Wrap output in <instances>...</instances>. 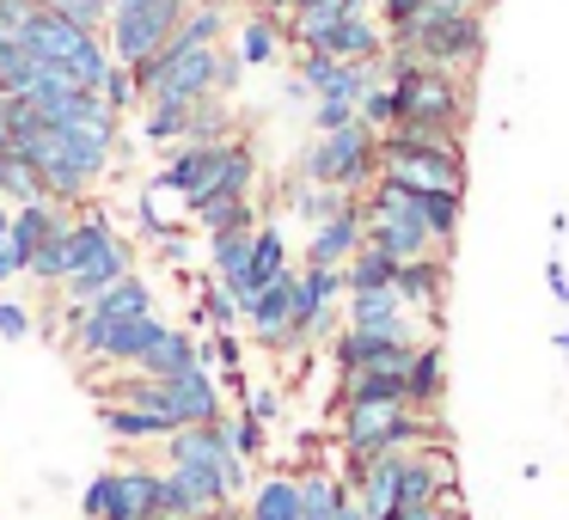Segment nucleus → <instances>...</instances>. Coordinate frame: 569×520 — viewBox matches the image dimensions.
I'll use <instances>...</instances> for the list:
<instances>
[{
	"instance_id": "nucleus-4",
	"label": "nucleus",
	"mask_w": 569,
	"mask_h": 520,
	"mask_svg": "<svg viewBox=\"0 0 569 520\" xmlns=\"http://www.w3.org/2000/svg\"><path fill=\"white\" fill-rule=\"evenodd\" d=\"M300 178L325 190H343V197H368L373 178H380V136L368 123L331 129V136H312V148L300 153Z\"/></svg>"
},
{
	"instance_id": "nucleus-42",
	"label": "nucleus",
	"mask_w": 569,
	"mask_h": 520,
	"mask_svg": "<svg viewBox=\"0 0 569 520\" xmlns=\"http://www.w3.org/2000/svg\"><path fill=\"white\" fill-rule=\"evenodd\" d=\"M43 0H0V38H26V26L38 19Z\"/></svg>"
},
{
	"instance_id": "nucleus-35",
	"label": "nucleus",
	"mask_w": 569,
	"mask_h": 520,
	"mask_svg": "<svg viewBox=\"0 0 569 520\" xmlns=\"http://www.w3.org/2000/svg\"><path fill=\"white\" fill-rule=\"evenodd\" d=\"M221 38H227V7H221V0H197L172 43H221Z\"/></svg>"
},
{
	"instance_id": "nucleus-25",
	"label": "nucleus",
	"mask_w": 569,
	"mask_h": 520,
	"mask_svg": "<svg viewBox=\"0 0 569 520\" xmlns=\"http://www.w3.org/2000/svg\"><path fill=\"white\" fill-rule=\"evenodd\" d=\"M190 221L202 233H258V202L251 197H209L190 209Z\"/></svg>"
},
{
	"instance_id": "nucleus-19",
	"label": "nucleus",
	"mask_w": 569,
	"mask_h": 520,
	"mask_svg": "<svg viewBox=\"0 0 569 520\" xmlns=\"http://www.w3.org/2000/svg\"><path fill=\"white\" fill-rule=\"evenodd\" d=\"M282 43H288V31H282V19H276V13H246V19H239L233 56L246 68H276V62H282Z\"/></svg>"
},
{
	"instance_id": "nucleus-14",
	"label": "nucleus",
	"mask_w": 569,
	"mask_h": 520,
	"mask_svg": "<svg viewBox=\"0 0 569 520\" xmlns=\"http://www.w3.org/2000/svg\"><path fill=\"white\" fill-rule=\"evenodd\" d=\"M447 288H453V263L447 258H410V263H398V276H392V294L405 300L417 319H441V307H447Z\"/></svg>"
},
{
	"instance_id": "nucleus-41",
	"label": "nucleus",
	"mask_w": 569,
	"mask_h": 520,
	"mask_svg": "<svg viewBox=\"0 0 569 520\" xmlns=\"http://www.w3.org/2000/svg\"><path fill=\"white\" fill-rule=\"evenodd\" d=\"M43 7L68 13L74 26H87V31H104V26H111V7H117V0H43Z\"/></svg>"
},
{
	"instance_id": "nucleus-3",
	"label": "nucleus",
	"mask_w": 569,
	"mask_h": 520,
	"mask_svg": "<svg viewBox=\"0 0 569 520\" xmlns=\"http://www.w3.org/2000/svg\"><path fill=\"white\" fill-rule=\"evenodd\" d=\"M337 429H343V453L349 459L410 453V447L441 441L435 410H417V404H337Z\"/></svg>"
},
{
	"instance_id": "nucleus-5",
	"label": "nucleus",
	"mask_w": 569,
	"mask_h": 520,
	"mask_svg": "<svg viewBox=\"0 0 569 520\" xmlns=\"http://www.w3.org/2000/svg\"><path fill=\"white\" fill-rule=\"evenodd\" d=\"M221 43H166L160 56L129 68L136 80V99L153 104V99H221Z\"/></svg>"
},
{
	"instance_id": "nucleus-8",
	"label": "nucleus",
	"mask_w": 569,
	"mask_h": 520,
	"mask_svg": "<svg viewBox=\"0 0 569 520\" xmlns=\"http://www.w3.org/2000/svg\"><path fill=\"white\" fill-rule=\"evenodd\" d=\"M361 214H368V246H380L386 258L410 263V258H447L441 246H435V233L422 227L417 214V197L398 184H380L373 178V190L361 197Z\"/></svg>"
},
{
	"instance_id": "nucleus-31",
	"label": "nucleus",
	"mask_w": 569,
	"mask_h": 520,
	"mask_svg": "<svg viewBox=\"0 0 569 520\" xmlns=\"http://www.w3.org/2000/svg\"><path fill=\"white\" fill-rule=\"evenodd\" d=\"M233 136H239L233 104H227V99H197V111H190V136H184V141H197V148H221V141H233Z\"/></svg>"
},
{
	"instance_id": "nucleus-9",
	"label": "nucleus",
	"mask_w": 569,
	"mask_h": 520,
	"mask_svg": "<svg viewBox=\"0 0 569 520\" xmlns=\"http://www.w3.org/2000/svg\"><path fill=\"white\" fill-rule=\"evenodd\" d=\"M190 7H197V0H136V7H111V26H104L111 62L136 68V62H148V56H160L166 43L178 38Z\"/></svg>"
},
{
	"instance_id": "nucleus-26",
	"label": "nucleus",
	"mask_w": 569,
	"mask_h": 520,
	"mask_svg": "<svg viewBox=\"0 0 569 520\" xmlns=\"http://www.w3.org/2000/svg\"><path fill=\"white\" fill-rule=\"evenodd\" d=\"M99 422H104V434H117V441H129V447L166 441V434H172V422H166V417L136 410V404H99Z\"/></svg>"
},
{
	"instance_id": "nucleus-12",
	"label": "nucleus",
	"mask_w": 569,
	"mask_h": 520,
	"mask_svg": "<svg viewBox=\"0 0 569 520\" xmlns=\"http://www.w3.org/2000/svg\"><path fill=\"white\" fill-rule=\"evenodd\" d=\"M417 343H398V337H380V331H337L331 337V361L337 373H405Z\"/></svg>"
},
{
	"instance_id": "nucleus-6",
	"label": "nucleus",
	"mask_w": 569,
	"mask_h": 520,
	"mask_svg": "<svg viewBox=\"0 0 569 520\" xmlns=\"http://www.w3.org/2000/svg\"><path fill=\"white\" fill-rule=\"evenodd\" d=\"M386 50H410L417 62L447 68V74H478L483 50H490V26H483V13H429Z\"/></svg>"
},
{
	"instance_id": "nucleus-7",
	"label": "nucleus",
	"mask_w": 569,
	"mask_h": 520,
	"mask_svg": "<svg viewBox=\"0 0 569 520\" xmlns=\"http://www.w3.org/2000/svg\"><path fill=\"white\" fill-rule=\"evenodd\" d=\"M380 184L398 190H466V141L380 136Z\"/></svg>"
},
{
	"instance_id": "nucleus-24",
	"label": "nucleus",
	"mask_w": 569,
	"mask_h": 520,
	"mask_svg": "<svg viewBox=\"0 0 569 520\" xmlns=\"http://www.w3.org/2000/svg\"><path fill=\"white\" fill-rule=\"evenodd\" d=\"M148 312H153V288L141 282L136 270H129L123 282H111L99 300H92L87 319H104V324H111V319H148Z\"/></svg>"
},
{
	"instance_id": "nucleus-11",
	"label": "nucleus",
	"mask_w": 569,
	"mask_h": 520,
	"mask_svg": "<svg viewBox=\"0 0 569 520\" xmlns=\"http://www.w3.org/2000/svg\"><path fill=\"white\" fill-rule=\"evenodd\" d=\"M343 324L349 331H380L398 343H429V324L392 294V288H368V294H343Z\"/></svg>"
},
{
	"instance_id": "nucleus-46",
	"label": "nucleus",
	"mask_w": 569,
	"mask_h": 520,
	"mask_svg": "<svg viewBox=\"0 0 569 520\" xmlns=\"http://www.w3.org/2000/svg\"><path fill=\"white\" fill-rule=\"evenodd\" d=\"M246 410H251V417L263 422V429H270V417H276V410H282V398H276V392H246Z\"/></svg>"
},
{
	"instance_id": "nucleus-34",
	"label": "nucleus",
	"mask_w": 569,
	"mask_h": 520,
	"mask_svg": "<svg viewBox=\"0 0 569 520\" xmlns=\"http://www.w3.org/2000/svg\"><path fill=\"white\" fill-rule=\"evenodd\" d=\"M38 87V62L19 38H0V99H26Z\"/></svg>"
},
{
	"instance_id": "nucleus-44",
	"label": "nucleus",
	"mask_w": 569,
	"mask_h": 520,
	"mask_svg": "<svg viewBox=\"0 0 569 520\" xmlns=\"http://www.w3.org/2000/svg\"><path fill=\"white\" fill-rule=\"evenodd\" d=\"M104 99H111V111H117V117L141 104V99H136V80H129V68H123V62H117V68H111V80H104Z\"/></svg>"
},
{
	"instance_id": "nucleus-15",
	"label": "nucleus",
	"mask_w": 569,
	"mask_h": 520,
	"mask_svg": "<svg viewBox=\"0 0 569 520\" xmlns=\"http://www.w3.org/2000/svg\"><path fill=\"white\" fill-rule=\"evenodd\" d=\"M319 56H331V62H380L386 56V26L361 7V13H349V19H337L331 31H325L319 43H312Z\"/></svg>"
},
{
	"instance_id": "nucleus-33",
	"label": "nucleus",
	"mask_w": 569,
	"mask_h": 520,
	"mask_svg": "<svg viewBox=\"0 0 569 520\" xmlns=\"http://www.w3.org/2000/svg\"><path fill=\"white\" fill-rule=\"evenodd\" d=\"M356 197H343V190H325V184H307V178H295V190H288V209L300 214L307 227L331 221V214H343Z\"/></svg>"
},
{
	"instance_id": "nucleus-2",
	"label": "nucleus",
	"mask_w": 569,
	"mask_h": 520,
	"mask_svg": "<svg viewBox=\"0 0 569 520\" xmlns=\"http://www.w3.org/2000/svg\"><path fill=\"white\" fill-rule=\"evenodd\" d=\"M19 43L31 50L38 74H62L68 87H80V92H104V80H111V68H117L104 31L74 26V19L56 13V7H38V19L26 26Z\"/></svg>"
},
{
	"instance_id": "nucleus-23",
	"label": "nucleus",
	"mask_w": 569,
	"mask_h": 520,
	"mask_svg": "<svg viewBox=\"0 0 569 520\" xmlns=\"http://www.w3.org/2000/svg\"><path fill=\"white\" fill-rule=\"evenodd\" d=\"M190 111H197V99H153V104H141V136H148L153 148H184Z\"/></svg>"
},
{
	"instance_id": "nucleus-28",
	"label": "nucleus",
	"mask_w": 569,
	"mask_h": 520,
	"mask_svg": "<svg viewBox=\"0 0 569 520\" xmlns=\"http://www.w3.org/2000/svg\"><path fill=\"white\" fill-rule=\"evenodd\" d=\"M349 502V483L337 471H300V520H337Z\"/></svg>"
},
{
	"instance_id": "nucleus-52",
	"label": "nucleus",
	"mask_w": 569,
	"mask_h": 520,
	"mask_svg": "<svg viewBox=\"0 0 569 520\" xmlns=\"http://www.w3.org/2000/svg\"><path fill=\"white\" fill-rule=\"evenodd\" d=\"M361 7H373V0H361Z\"/></svg>"
},
{
	"instance_id": "nucleus-27",
	"label": "nucleus",
	"mask_w": 569,
	"mask_h": 520,
	"mask_svg": "<svg viewBox=\"0 0 569 520\" xmlns=\"http://www.w3.org/2000/svg\"><path fill=\"white\" fill-rule=\"evenodd\" d=\"M295 263H288V239H282V227H258L251 233V270H246V282H251V294L258 288H270L276 276H288Z\"/></svg>"
},
{
	"instance_id": "nucleus-32",
	"label": "nucleus",
	"mask_w": 569,
	"mask_h": 520,
	"mask_svg": "<svg viewBox=\"0 0 569 520\" xmlns=\"http://www.w3.org/2000/svg\"><path fill=\"white\" fill-rule=\"evenodd\" d=\"M398 258H386L380 246H361L356 258L343 263V294H368V288H392Z\"/></svg>"
},
{
	"instance_id": "nucleus-50",
	"label": "nucleus",
	"mask_w": 569,
	"mask_h": 520,
	"mask_svg": "<svg viewBox=\"0 0 569 520\" xmlns=\"http://www.w3.org/2000/svg\"><path fill=\"white\" fill-rule=\"evenodd\" d=\"M337 520H368V514H361V502H356V490H349L343 508H337Z\"/></svg>"
},
{
	"instance_id": "nucleus-49",
	"label": "nucleus",
	"mask_w": 569,
	"mask_h": 520,
	"mask_svg": "<svg viewBox=\"0 0 569 520\" xmlns=\"http://www.w3.org/2000/svg\"><path fill=\"white\" fill-rule=\"evenodd\" d=\"M295 7H300V0H258V13H276V19H288Z\"/></svg>"
},
{
	"instance_id": "nucleus-20",
	"label": "nucleus",
	"mask_w": 569,
	"mask_h": 520,
	"mask_svg": "<svg viewBox=\"0 0 569 520\" xmlns=\"http://www.w3.org/2000/svg\"><path fill=\"white\" fill-rule=\"evenodd\" d=\"M129 270H136V251H129V246H117L111 258H99L92 270L68 276V282H62V300H68V307H92V300H99L111 282H123Z\"/></svg>"
},
{
	"instance_id": "nucleus-36",
	"label": "nucleus",
	"mask_w": 569,
	"mask_h": 520,
	"mask_svg": "<svg viewBox=\"0 0 569 520\" xmlns=\"http://www.w3.org/2000/svg\"><path fill=\"white\" fill-rule=\"evenodd\" d=\"M80 514L87 520H123V478H117V471H99V478L87 483V496H80Z\"/></svg>"
},
{
	"instance_id": "nucleus-1",
	"label": "nucleus",
	"mask_w": 569,
	"mask_h": 520,
	"mask_svg": "<svg viewBox=\"0 0 569 520\" xmlns=\"http://www.w3.org/2000/svg\"><path fill=\"white\" fill-rule=\"evenodd\" d=\"M251 184H258V148H251L246 136L221 141V148L184 141V148H172L160 166V190H172V197L184 202V214L209 197H251Z\"/></svg>"
},
{
	"instance_id": "nucleus-16",
	"label": "nucleus",
	"mask_w": 569,
	"mask_h": 520,
	"mask_svg": "<svg viewBox=\"0 0 569 520\" xmlns=\"http://www.w3.org/2000/svg\"><path fill=\"white\" fill-rule=\"evenodd\" d=\"M74 221V214H62L56 202H26V209H13V227H7V246H13V258L31 270V258H38L43 246H50L62 227Z\"/></svg>"
},
{
	"instance_id": "nucleus-40",
	"label": "nucleus",
	"mask_w": 569,
	"mask_h": 520,
	"mask_svg": "<svg viewBox=\"0 0 569 520\" xmlns=\"http://www.w3.org/2000/svg\"><path fill=\"white\" fill-rule=\"evenodd\" d=\"M373 7H380V13H373V19H380V26H386V43H392V38H405V31L417 26V19H422V7H429V0H373Z\"/></svg>"
},
{
	"instance_id": "nucleus-48",
	"label": "nucleus",
	"mask_w": 569,
	"mask_h": 520,
	"mask_svg": "<svg viewBox=\"0 0 569 520\" xmlns=\"http://www.w3.org/2000/svg\"><path fill=\"white\" fill-rule=\"evenodd\" d=\"M429 520H466V502H459V490H453V496H441V502L429 508Z\"/></svg>"
},
{
	"instance_id": "nucleus-29",
	"label": "nucleus",
	"mask_w": 569,
	"mask_h": 520,
	"mask_svg": "<svg viewBox=\"0 0 569 520\" xmlns=\"http://www.w3.org/2000/svg\"><path fill=\"white\" fill-rule=\"evenodd\" d=\"M246 520H300V478H263L246 502Z\"/></svg>"
},
{
	"instance_id": "nucleus-38",
	"label": "nucleus",
	"mask_w": 569,
	"mask_h": 520,
	"mask_svg": "<svg viewBox=\"0 0 569 520\" xmlns=\"http://www.w3.org/2000/svg\"><path fill=\"white\" fill-rule=\"evenodd\" d=\"M356 117L361 123L373 129V136H386V129L398 123V99H392V87H386V80H373L368 92H361V104H356Z\"/></svg>"
},
{
	"instance_id": "nucleus-37",
	"label": "nucleus",
	"mask_w": 569,
	"mask_h": 520,
	"mask_svg": "<svg viewBox=\"0 0 569 520\" xmlns=\"http://www.w3.org/2000/svg\"><path fill=\"white\" fill-rule=\"evenodd\" d=\"M197 319L209 324V331H239V324H246V312H239V300L227 294L221 282H209V288H202V300H197Z\"/></svg>"
},
{
	"instance_id": "nucleus-47",
	"label": "nucleus",
	"mask_w": 569,
	"mask_h": 520,
	"mask_svg": "<svg viewBox=\"0 0 569 520\" xmlns=\"http://www.w3.org/2000/svg\"><path fill=\"white\" fill-rule=\"evenodd\" d=\"M545 288H551V294L569 307V270H563V258H545Z\"/></svg>"
},
{
	"instance_id": "nucleus-43",
	"label": "nucleus",
	"mask_w": 569,
	"mask_h": 520,
	"mask_svg": "<svg viewBox=\"0 0 569 520\" xmlns=\"http://www.w3.org/2000/svg\"><path fill=\"white\" fill-rule=\"evenodd\" d=\"M349 123H356V104H337V99L312 104V136H331V129H349Z\"/></svg>"
},
{
	"instance_id": "nucleus-13",
	"label": "nucleus",
	"mask_w": 569,
	"mask_h": 520,
	"mask_svg": "<svg viewBox=\"0 0 569 520\" xmlns=\"http://www.w3.org/2000/svg\"><path fill=\"white\" fill-rule=\"evenodd\" d=\"M361 246H368V214H361V197H356L343 214H331V221H319V227H312L300 270H343V263L356 258Z\"/></svg>"
},
{
	"instance_id": "nucleus-30",
	"label": "nucleus",
	"mask_w": 569,
	"mask_h": 520,
	"mask_svg": "<svg viewBox=\"0 0 569 520\" xmlns=\"http://www.w3.org/2000/svg\"><path fill=\"white\" fill-rule=\"evenodd\" d=\"M337 404H410L405 373H343Z\"/></svg>"
},
{
	"instance_id": "nucleus-21",
	"label": "nucleus",
	"mask_w": 569,
	"mask_h": 520,
	"mask_svg": "<svg viewBox=\"0 0 569 520\" xmlns=\"http://www.w3.org/2000/svg\"><path fill=\"white\" fill-rule=\"evenodd\" d=\"M123 520H166V471L123 466Z\"/></svg>"
},
{
	"instance_id": "nucleus-45",
	"label": "nucleus",
	"mask_w": 569,
	"mask_h": 520,
	"mask_svg": "<svg viewBox=\"0 0 569 520\" xmlns=\"http://www.w3.org/2000/svg\"><path fill=\"white\" fill-rule=\"evenodd\" d=\"M0 337H31V312L19 300H0Z\"/></svg>"
},
{
	"instance_id": "nucleus-22",
	"label": "nucleus",
	"mask_w": 569,
	"mask_h": 520,
	"mask_svg": "<svg viewBox=\"0 0 569 520\" xmlns=\"http://www.w3.org/2000/svg\"><path fill=\"white\" fill-rule=\"evenodd\" d=\"M410 197H417V214H422V227L435 233V246L453 251L459 221H466V190H410Z\"/></svg>"
},
{
	"instance_id": "nucleus-17",
	"label": "nucleus",
	"mask_w": 569,
	"mask_h": 520,
	"mask_svg": "<svg viewBox=\"0 0 569 520\" xmlns=\"http://www.w3.org/2000/svg\"><path fill=\"white\" fill-rule=\"evenodd\" d=\"M190 368H209V361H202V337H190V331H166L160 343L136 361V373H148V380H178V373H190Z\"/></svg>"
},
{
	"instance_id": "nucleus-39",
	"label": "nucleus",
	"mask_w": 569,
	"mask_h": 520,
	"mask_svg": "<svg viewBox=\"0 0 569 520\" xmlns=\"http://www.w3.org/2000/svg\"><path fill=\"white\" fill-rule=\"evenodd\" d=\"M227 441H233V453L251 466V459H263V447H270V434H263V422L251 417V410H239V417L227 422Z\"/></svg>"
},
{
	"instance_id": "nucleus-18",
	"label": "nucleus",
	"mask_w": 569,
	"mask_h": 520,
	"mask_svg": "<svg viewBox=\"0 0 569 520\" xmlns=\"http://www.w3.org/2000/svg\"><path fill=\"white\" fill-rule=\"evenodd\" d=\"M405 386H410V404L417 410H441V398H447V349L435 343H417V356H410V368H405Z\"/></svg>"
},
{
	"instance_id": "nucleus-51",
	"label": "nucleus",
	"mask_w": 569,
	"mask_h": 520,
	"mask_svg": "<svg viewBox=\"0 0 569 520\" xmlns=\"http://www.w3.org/2000/svg\"><path fill=\"white\" fill-rule=\"evenodd\" d=\"M117 7H136V0H117Z\"/></svg>"
},
{
	"instance_id": "nucleus-10",
	"label": "nucleus",
	"mask_w": 569,
	"mask_h": 520,
	"mask_svg": "<svg viewBox=\"0 0 569 520\" xmlns=\"http://www.w3.org/2000/svg\"><path fill=\"white\" fill-rule=\"evenodd\" d=\"M117 246H123V239H117V227L104 221V214H74V221H68L62 233H56L50 246H43L38 258H31V270H26V276H38V282L62 288L68 276L92 270V263L111 258Z\"/></svg>"
}]
</instances>
